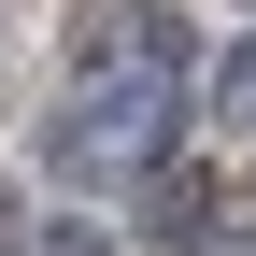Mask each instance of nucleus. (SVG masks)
<instances>
[{
    "mask_svg": "<svg viewBox=\"0 0 256 256\" xmlns=\"http://www.w3.org/2000/svg\"><path fill=\"white\" fill-rule=\"evenodd\" d=\"M185 86H200V43L171 28V0H100L86 43H72V86H57V114H43L57 185H128V171H156L171 128H185Z\"/></svg>",
    "mask_w": 256,
    "mask_h": 256,
    "instance_id": "f257e3e1",
    "label": "nucleus"
},
{
    "mask_svg": "<svg viewBox=\"0 0 256 256\" xmlns=\"http://www.w3.org/2000/svg\"><path fill=\"white\" fill-rule=\"evenodd\" d=\"M0 256H114L86 214H28V200H0Z\"/></svg>",
    "mask_w": 256,
    "mask_h": 256,
    "instance_id": "f03ea898",
    "label": "nucleus"
},
{
    "mask_svg": "<svg viewBox=\"0 0 256 256\" xmlns=\"http://www.w3.org/2000/svg\"><path fill=\"white\" fill-rule=\"evenodd\" d=\"M214 114H228V128H256V28L214 57Z\"/></svg>",
    "mask_w": 256,
    "mask_h": 256,
    "instance_id": "7ed1b4c3",
    "label": "nucleus"
}]
</instances>
